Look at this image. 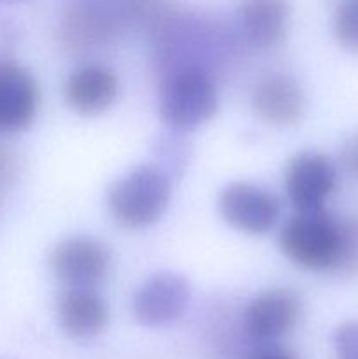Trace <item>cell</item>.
<instances>
[{
    "label": "cell",
    "mask_w": 358,
    "mask_h": 359,
    "mask_svg": "<svg viewBox=\"0 0 358 359\" xmlns=\"http://www.w3.org/2000/svg\"><path fill=\"white\" fill-rule=\"evenodd\" d=\"M337 172L332 161L316 151L295 154L286 167V195L297 210L323 209L336 189Z\"/></svg>",
    "instance_id": "obj_8"
},
{
    "label": "cell",
    "mask_w": 358,
    "mask_h": 359,
    "mask_svg": "<svg viewBox=\"0 0 358 359\" xmlns=\"http://www.w3.org/2000/svg\"><path fill=\"white\" fill-rule=\"evenodd\" d=\"M218 105V90L202 67H178L161 83L160 114L171 128H197L216 114Z\"/></svg>",
    "instance_id": "obj_2"
},
{
    "label": "cell",
    "mask_w": 358,
    "mask_h": 359,
    "mask_svg": "<svg viewBox=\"0 0 358 359\" xmlns=\"http://www.w3.org/2000/svg\"><path fill=\"white\" fill-rule=\"evenodd\" d=\"M192 298L188 279L175 272H158L147 277L132 302L133 318L146 328H161L178 321Z\"/></svg>",
    "instance_id": "obj_5"
},
{
    "label": "cell",
    "mask_w": 358,
    "mask_h": 359,
    "mask_svg": "<svg viewBox=\"0 0 358 359\" xmlns=\"http://www.w3.org/2000/svg\"><path fill=\"white\" fill-rule=\"evenodd\" d=\"M246 359H297V358H293L291 354L284 353V351H279V349H263V351H256V353H253L251 356H248Z\"/></svg>",
    "instance_id": "obj_20"
},
{
    "label": "cell",
    "mask_w": 358,
    "mask_h": 359,
    "mask_svg": "<svg viewBox=\"0 0 358 359\" xmlns=\"http://www.w3.org/2000/svg\"><path fill=\"white\" fill-rule=\"evenodd\" d=\"M333 35L347 51L358 53V0H343L333 16Z\"/></svg>",
    "instance_id": "obj_16"
},
{
    "label": "cell",
    "mask_w": 358,
    "mask_h": 359,
    "mask_svg": "<svg viewBox=\"0 0 358 359\" xmlns=\"http://www.w3.org/2000/svg\"><path fill=\"white\" fill-rule=\"evenodd\" d=\"M39 109V88L20 63L0 58V135L27 130Z\"/></svg>",
    "instance_id": "obj_9"
},
{
    "label": "cell",
    "mask_w": 358,
    "mask_h": 359,
    "mask_svg": "<svg viewBox=\"0 0 358 359\" xmlns=\"http://www.w3.org/2000/svg\"><path fill=\"white\" fill-rule=\"evenodd\" d=\"M340 224L325 209L297 210L279 233L281 251L300 269L332 272L339 252Z\"/></svg>",
    "instance_id": "obj_3"
},
{
    "label": "cell",
    "mask_w": 358,
    "mask_h": 359,
    "mask_svg": "<svg viewBox=\"0 0 358 359\" xmlns=\"http://www.w3.org/2000/svg\"><path fill=\"white\" fill-rule=\"evenodd\" d=\"M336 359H358V321L343 323L333 332Z\"/></svg>",
    "instance_id": "obj_17"
},
{
    "label": "cell",
    "mask_w": 358,
    "mask_h": 359,
    "mask_svg": "<svg viewBox=\"0 0 358 359\" xmlns=\"http://www.w3.org/2000/svg\"><path fill=\"white\" fill-rule=\"evenodd\" d=\"M253 109L267 123L288 126L297 123L304 112V91L286 74H269L253 91Z\"/></svg>",
    "instance_id": "obj_13"
},
{
    "label": "cell",
    "mask_w": 358,
    "mask_h": 359,
    "mask_svg": "<svg viewBox=\"0 0 358 359\" xmlns=\"http://www.w3.org/2000/svg\"><path fill=\"white\" fill-rule=\"evenodd\" d=\"M290 14L288 0H241L237 11L241 37L258 51L276 48L286 37Z\"/></svg>",
    "instance_id": "obj_11"
},
{
    "label": "cell",
    "mask_w": 358,
    "mask_h": 359,
    "mask_svg": "<svg viewBox=\"0 0 358 359\" xmlns=\"http://www.w3.org/2000/svg\"><path fill=\"white\" fill-rule=\"evenodd\" d=\"M14 2H25V0H0V4H14Z\"/></svg>",
    "instance_id": "obj_21"
},
{
    "label": "cell",
    "mask_w": 358,
    "mask_h": 359,
    "mask_svg": "<svg viewBox=\"0 0 358 359\" xmlns=\"http://www.w3.org/2000/svg\"><path fill=\"white\" fill-rule=\"evenodd\" d=\"M218 207L230 226L249 235L272 230L279 217V202L272 193L249 182H232L220 193Z\"/></svg>",
    "instance_id": "obj_6"
},
{
    "label": "cell",
    "mask_w": 358,
    "mask_h": 359,
    "mask_svg": "<svg viewBox=\"0 0 358 359\" xmlns=\"http://www.w3.org/2000/svg\"><path fill=\"white\" fill-rule=\"evenodd\" d=\"M340 161L351 175L358 177V133L344 140L340 147Z\"/></svg>",
    "instance_id": "obj_18"
},
{
    "label": "cell",
    "mask_w": 358,
    "mask_h": 359,
    "mask_svg": "<svg viewBox=\"0 0 358 359\" xmlns=\"http://www.w3.org/2000/svg\"><path fill=\"white\" fill-rule=\"evenodd\" d=\"M14 177V161L13 156L6 149L0 147V195L9 188Z\"/></svg>",
    "instance_id": "obj_19"
},
{
    "label": "cell",
    "mask_w": 358,
    "mask_h": 359,
    "mask_svg": "<svg viewBox=\"0 0 358 359\" xmlns=\"http://www.w3.org/2000/svg\"><path fill=\"white\" fill-rule=\"evenodd\" d=\"M119 95V79L109 67L84 65L69 76L65 100L81 116H97L112 107Z\"/></svg>",
    "instance_id": "obj_12"
},
{
    "label": "cell",
    "mask_w": 358,
    "mask_h": 359,
    "mask_svg": "<svg viewBox=\"0 0 358 359\" xmlns=\"http://www.w3.org/2000/svg\"><path fill=\"white\" fill-rule=\"evenodd\" d=\"M123 20L118 0H77L65 9L62 41L72 49H88L107 42Z\"/></svg>",
    "instance_id": "obj_7"
},
{
    "label": "cell",
    "mask_w": 358,
    "mask_h": 359,
    "mask_svg": "<svg viewBox=\"0 0 358 359\" xmlns=\"http://www.w3.org/2000/svg\"><path fill=\"white\" fill-rule=\"evenodd\" d=\"M58 323L63 332L77 340H88L104 332L109 312L95 290L67 287L58 298Z\"/></svg>",
    "instance_id": "obj_14"
},
{
    "label": "cell",
    "mask_w": 358,
    "mask_h": 359,
    "mask_svg": "<svg viewBox=\"0 0 358 359\" xmlns=\"http://www.w3.org/2000/svg\"><path fill=\"white\" fill-rule=\"evenodd\" d=\"M49 263L65 287L97 290L111 269V252L97 238L69 237L55 245Z\"/></svg>",
    "instance_id": "obj_4"
},
{
    "label": "cell",
    "mask_w": 358,
    "mask_h": 359,
    "mask_svg": "<svg viewBox=\"0 0 358 359\" xmlns=\"http://www.w3.org/2000/svg\"><path fill=\"white\" fill-rule=\"evenodd\" d=\"M340 241L336 265L332 272L337 276H358V214L339 219Z\"/></svg>",
    "instance_id": "obj_15"
},
{
    "label": "cell",
    "mask_w": 358,
    "mask_h": 359,
    "mask_svg": "<svg viewBox=\"0 0 358 359\" xmlns=\"http://www.w3.org/2000/svg\"><path fill=\"white\" fill-rule=\"evenodd\" d=\"M302 314V302L290 290H272L256 297L244 312V333L255 342L281 339L295 328Z\"/></svg>",
    "instance_id": "obj_10"
},
{
    "label": "cell",
    "mask_w": 358,
    "mask_h": 359,
    "mask_svg": "<svg viewBox=\"0 0 358 359\" xmlns=\"http://www.w3.org/2000/svg\"><path fill=\"white\" fill-rule=\"evenodd\" d=\"M171 191V179L161 168L140 165L112 182L107 191L109 212L121 226L147 228L165 214Z\"/></svg>",
    "instance_id": "obj_1"
}]
</instances>
